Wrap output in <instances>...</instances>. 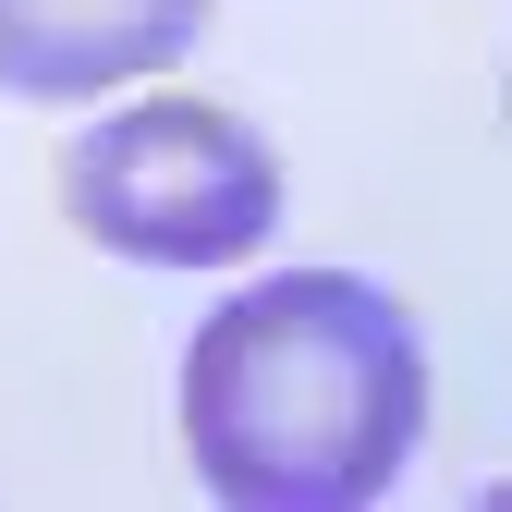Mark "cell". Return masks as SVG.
<instances>
[{
    "label": "cell",
    "mask_w": 512,
    "mask_h": 512,
    "mask_svg": "<svg viewBox=\"0 0 512 512\" xmlns=\"http://www.w3.org/2000/svg\"><path fill=\"white\" fill-rule=\"evenodd\" d=\"M208 37V0H0V86L13 98H110L171 74Z\"/></svg>",
    "instance_id": "3957f363"
},
{
    "label": "cell",
    "mask_w": 512,
    "mask_h": 512,
    "mask_svg": "<svg viewBox=\"0 0 512 512\" xmlns=\"http://www.w3.org/2000/svg\"><path fill=\"white\" fill-rule=\"evenodd\" d=\"M427 439V330L366 269H269L183 342V452L232 512H366Z\"/></svg>",
    "instance_id": "6da1fadb"
},
{
    "label": "cell",
    "mask_w": 512,
    "mask_h": 512,
    "mask_svg": "<svg viewBox=\"0 0 512 512\" xmlns=\"http://www.w3.org/2000/svg\"><path fill=\"white\" fill-rule=\"evenodd\" d=\"M61 220L135 269H244L281 232V159L220 98H122L61 147Z\"/></svg>",
    "instance_id": "7a4b0ae2"
}]
</instances>
